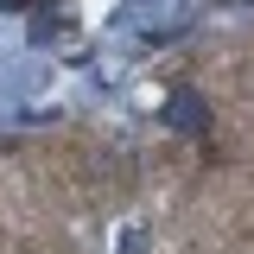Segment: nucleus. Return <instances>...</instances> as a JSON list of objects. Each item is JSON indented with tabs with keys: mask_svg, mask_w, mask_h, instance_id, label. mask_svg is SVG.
<instances>
[{
	"mask_svg": "<svg viewBox=\"0 0 254 254\" xmlns=\"http://www.w3.org/2000/svg\"><path fill=\"white\" fill-rule=\"evenodd\" d=\"M165 121L178 127V133H210V108L197 102V89H178L165 102Z\"/></svg>",
	"mask_w": 254,
	"mask_h": 254,
	"instance_id": "obj_1",
	"label": "nucleus"
}]
</instances>
